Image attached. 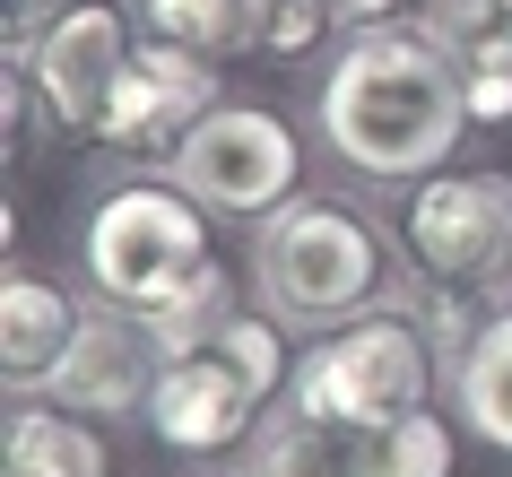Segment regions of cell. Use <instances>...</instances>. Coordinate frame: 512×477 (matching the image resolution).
Here are the masks:
<instances>
[{"mask_svg":"<svg viewBox=\"0 0 512 477\" xmlns=\"http://www.w3.org/2000/svg\"><path fill=\"white\" fill-rule=\"evenodd\" d=\"M79 304L53 287V278H27V269H9V287H0V373H9V391L27 399L53 382V365L70 356L79 339Z\"/></svg>","mask_w":512,"mask_h":477,"instance_id":"cell-11","label":"cell"},{"mask_svg":"<svg viewBox=\"0 0 512 477\" xmlns=\"http://www.w3.org/2000/svg\"><path fill=\"white\" fill-rule=\"evenodd\" d=\"M174 183L209 217H270L296 200L304 148L270 105H217L200 131L174 148Z\"/></svg>","mask_w":512,"mask_h":477,"instance_id":"cell-5","label":"cell"},{"mask_svg":"<svg viewBox=\"0 0 512 477\" xmlns=\"http://www.w3.org/2000/svg\"><path fill=\"white\" fill-rule=\"evenodd\" d=\"M148 434L165 451H226L235 434H252L261 399L243 391V373L217 356V347H191V356H165L157 365V391H148Z\"/></svg>","mask_w":512,"mask_h":477,"instance_id":"cell-10","label":"cell"},{"mask_svg":"<svg viewBox=\"0 0 512 477\" xmlns=\"http://www.w3.org/2000/svg\"><path fill=\"white\" fill-rule=\"evenodd\" d=\"M469 131V87L452 44L426 18H382L339 44L322 70V139L348 174L374 183H426Z\"/></svg>","mask_w":512,"mask_h":477,"instance_id":"cell-1","label":"cell"},{"mask_svg":"<svg viewBox=\"0 0 512 477\" xmlns=\"http://www.w3.org/2000/svg\"><path fill=\"white\" fill-rule=\"evenodd\" d=\"M365 477H452V425L408 408L400 425L365 434Z\"/></svg>","mask_w":512,"mask_h":477,"instance_id":"cell-18","label":"cell"},{"mask_svg":"<svg viewBox=\"0 0 512 477\" xmlns=\"http://www.w3.org/2000/svg\"><path fill=\"white\" fill-rule=\"evenodd\" d=\"M426 382H434V339L400 304V313L330 321V339L304 347L296 382H287V408L322 417V425H348V434H382L408 408H426Z\"/></svg>","mask_w":512,"mask_h":477,"instance_id":"cell-2","label":"cell"},{"mask_svg":"<svg viewBox=\"0 0 512 477\" xmlns=\"http://www.w3.org/2000/svg\"><path fill=\"white\" fill-rule=\"evenodd\" d=\"M79 252L113 313H157L174 287L209 269V209L183 183H122L96 200Z\"/></svg>","mask_w":512,"mask_h":477,"instance_id":"cell-4","label":"cell"},{"mask_svg":"<svg viewBox=\"0 0 512 477\" xmlns=\"http://www.w3.org/2000/svg\"><path fill=\"white\" fill-rule=\"evenodd\" d=\"M209 347L243 373V391L261 399V408H270V399L296 382V365H287V347H278V321H270V313H243V304H235V313L209 330Z\"/></svg>","mask_w":512,"mask_h":477,"instance_id":"cell-17","label":"cell"},{"mask_svg":"<svg viewBox=\"0 0 512 477\" xmlns=\"http://www.w3.org/2000/svg\"><path fill=\"white\" fill-rule=\"evenodd\" d=\"M400 243L417 278H452V287H486L512 269V174H426L408 183Z\"/></svg>","mask_w":512,"mask_h":477,"instance_id":"cell-6","label":"cell"},{"mask_svg":"<svg viewBox=\"0 0 512 477\" xmlns=\"http://www.w3.org/2000/svg\"><path fill=\"white\" fill-rule=\"evenodd\" d=\"M322 9H330V18H339V27H382V18H400V0H322Z\"/></svg>","mask_w":512,"mask_h":477,"instance_id":"cell-20","label":"cell"},{"mask_svg":"<svg viewBox=\"0 0 512 477\" xmlns=\"http://www.w3.org/2000/svg\"><path fill=\"white\" fill-rule=\"evenodd\" d=\"M243 477H365V434L348 425H322V417H287L252 434V460Z\"/></svg>","mask_w":512,"mask_h":477,"instance_id":"cell-14","label":"cell"},{"mask_svg":"<svg viewBox=\"0 0 512 477\" xmlns=\"http://www.w3.org/2000/svg\"><path fill=\"white\" fill-rule=\"evenodd\" d=\"M122 61H131V35H122V9L113 0H70L53 27L35 35V96L53 113L61 131H96L113 105V79H122Z\"/></svg>","mask_w":512,"mask_h":477,"instance_id":"cell-8","label":"cell"},{"mask_svg":"<svg viewBox=\"0 0 512 477\" xmlns=\"http://www.w3.org/2000/svg\"><path fill=\"white\" fill-rule=\"evenodd\" d=\"M209 113H217V70L200 53H183V44L148 35V44H131V61H122L96 139H105V148H131V157H157V148H183Z\"/></svg>","mask_w":512,"mask_h":477,"instance_id":"cell-7","label":"cell"},{"mask_svg":"<svg viewBox=\"0 0 512 477\" xmlns=\"http://www.w3.org/2000/svg\"><path fill=\"white\" fill-rule=\"evenodd\" d=\"M452 399H460V417H469L478 443L512 451V304H495V313L478 321L469 356L452 365Z\"/></svg>","mask_w":512,"mask_h":477,"instance_id":"cell-13","label":"cell"},{"mask_svg":"<svg viewBox=\"0 0 512 477\" xmlns=\"http://www.w3.org/2000/svg\"><path fill=\"white\" fill-rule=\"evenodd\" d=\"M9 477H105V434L70 408H27L9 417Z\"/></svg>","mask_w":512,"mask_h":477,"instance_id":"cell-16","label":"cell"},{"mask_svg":"<svg viewBox=\"0 0 512 477\" xmlns=\"http://www.w3.org/2000/svg\"><path fill=\"white\" fill-rule=\"evenodd\" d=\"M504 304H512V269H504Z\"/></svg>","mask_w":512,"mask_h":477,"instance_id":"cell-21","label":"cell"},{"mask_svg":"<svg viewBox=\"0 0 512 477\" xmlns=\"http://www.w3.org/2000/svg\"><path fill=\"white\" fill-rule=\"evenodd\" d=\"M139 9H148V35H165V44H183L200 61L270 44V0H139Z\"/></svg>","mask_w":512,"mask_h":477,"instance_id":"cell-15","label":"cell"},{"mask_svg":"<svg viewBox=\"0 0 512 477\" xmlns=\"http://www.w3.org/2000/svg\"><path fill=\"white\" fill-rule=\"evenodd\" d=\"M252 278L278 321H356L382 295V235L339 200H287L261 217Z\"/></svg>","mask_w":512,"mask_h":477,"instance_id":"cell-3","label":"cell"},{"mask_svg":"<svg viewBox=\"0 0 512 477\" xmlns=\"http://www.w3.org/2000/svg\"><path fill=\"white\" fill-rule=\"evenodd\" d=\"M322 27H330L322 0H270V44H261V53H313Z\"/></svg>","mask_w":512,"mask_h":477,"instance_id":"cell-19","label":"cell"},{"mask_svg":"<svg viewBox=\"0 0 512 477\" xmlns=\"http://www.w3.org/2000/svg\"><path fill=\"white\" fill-rule=\"evenodd\" d=\"M157 365H165V347L148 339L139 313H87L79 339H70V356H61L53 382H44V399L70 408V417H131V408H148V391H157Z\"/></svg>","mask_w":512,"mask_h":477,"instance_id":"cell-9","label":"cell"},{"mask_svg":"<svg viewBox=\"0 0 512 477\" xmlns=\"http://www.w3.org/2000/svg\"><path fill=\"white\" fill-rule=\"evenodd\" d=\"M426 27L460 61L469 122H512V0H426Z\"/></svg>","mask_w":512,"mask_h":477,"instance_id":"cell-12","label":"cell"}]
</instances>
